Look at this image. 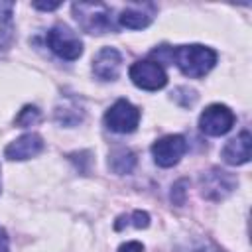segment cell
Returning a JSON list of instances; mask_svg holds the SVG:
<instances>
[{"label":"cell","instance_id":"21","mask_svg":"<svg viewBox=\"0 0 252 252\" xmlns=\"http://www.w3.org/2000/svg\"><path fill=\"white\" fill-rule=\"evenodd\" d=\"M32 6H33V8H37V10H45V12H51V10H57L61 4H59V2H33Z\"/></svg>","mask_w":252,"mask_h":252},{"label":"cell","instance_id":"12","mask_svg":"<svg viewBox=\"0 0 252 252\" xmlns=\"http://www.w3.org/2000/svg\"><path fill=\"white\" fill-rule=\"evenodd\" d=\"M250 144H252V136L248 130H242L236 138L228 140L220 152V158L228 163V165H242L250 159Z\"/></svg>","mask_w":252,"mask_h":252},{"label":"cell","instance_id":"14","mask_svg":"<svg viewBox=\"0 0 252 252\" xmlns=\"http://www.w3.org/2000/svg\"><path fill=\"white\" fill-rule=\"evenodd\" d=\"M53 116H55V120H57L59 124H63V126H77V124L85 118V110H83V106H81L77 100L67 98V100H63L61 104L55 106Z\"/></svg>","mask_w":252,"mask_h":252},{"label":"cell","instance_id":"20","mask_svg":"<svg viewBox=\"0 0 252 252\" xmlns=\"http://www.w3.org/2000/svg\"><path fill=\"white\" fill-rule=\"evenodd\" d=\"M14 12V2H0V22H10Z\"/></svg>","mask_w":252,"mask_h":252},{"label":"cell","instance_id":"18","mask_svg":"<svg viewBox=\"0 0 252 252\" xmlns=\"http://www.w3.org/2000/svg\"><path fill=\"white\" fill-rule=\"evenodd\" d=\"M187 179H179L173 187H171V201L175 203V205H183L185 203V195H187Z\"/></svg>","mask_w":252,"mask_h":252},{"label":"cell","instance_id":"6","mask_svg":"<svg viewBox=\"0 0 252 252\" xmlns=\"http://www.w3.org/2000/svg\"><path fill=\"white\" fill-rule=\"evenodd\" d=\"M234 112L220 102L209 104L199 116V128L207 136H222L234 126Z\"/></svg>","mask_w":252,"mask_h":252},{"label":"cell","instance_id":"17","mask_svg":"<svg viewBox=\"0 0 252 252\" xmlns=\"http://www.w3.org/2000/svg\"><path fill=\"white\" fill-rule=\"evenodd\" d=\"M173 100L175 102H179L181 106H193V102L197 100V93L193 91V89H187V87H179V89H175L173 93Z\"/></svg>","mask_w":252,"mask_h":252},{"label":"cell","instance_id":"10","mask_svg":"<svg viewBox=\"0 0 252 252\" xmlns=\"http://www.w3.org/2000/svg\"><path fill=\"white\" fill-rule=\"evenodd\" d=\"M156 4L152 2H144V4H130L126 6L120 16H118V24L122 28H128V30H144L148 28L154 18H156Z\"/></svg>","mask_w":252,"mask_h":252},{"label":"cell","instance_id":"13","mask_svg":"<svg viewBox=\"0 0 252 252\" xmlns=\"http://www.w3.org/2000/svg\"><path fill=\"white\" fill-rule=\"evenodd\" d=\"M136 167V154L130 148H114L108 154V169L116 175L132 173Z\"/></svg>","mask_w":252,"mask_h":252},{"label":"cell","instance_id":"4","mask_svg":"<svg viewBox=\"0 0 252 252\" xmlns=\"http://www.w3.org/2000/svg\"><path fill=\"white\" fill-rule=\"evenodd\" d=\"M199 187H201V195L205 199L222 201L238 187V179L230 171H224L220 167H211V169L201 173Z\"/></svg>","mask_w":252,"mask_h":252},{"label":"cell","instance_id":"24","mask_svg":"<svg viewBox=\"0 0 252 252\" xmlns=\"http://www.w3.org/2000/svg\"><path fill=\"white\" fill-rule=\"evenodd\" d=\"M0 189H2V179H0Z\"/></svg>","mask_w":252,"mask_h":252},{"label":"cell","instance_id":"23","mask_svg":"<svg viewBox=\"0 0 252 252\" xmlns=\"http://www.w3.org/2000/svg\"><path fill=\"white\" fill-rule=\"evenodd\" d=\"M201 252H220V250H217V248H211V250H201Z\"/></svg>","mask_w":252,"mask_h":252},{"label":"cell","instance_id":"8","mask_svg":"<svg viewBox=\"0 0 252 252\" xmlns=\"http://www.w3.org/2000/svg\"><path fill=\"white\" fill-rule=\"evenodd\" d=\"M187 152V142L181 134H167L154 142L152 156L159 167H173Z\"/></svg>","mask_w":252,"mask_h":252},{"label":"cell","instance_id":"1","mask_svg":"<svg viewBox=\"0 0 252 252\" xmlns=\"http://www.w3.org/2000/svg\"><path fill=\"white\" fill-rule=\"evenodd\" d=\"M169 59L179 67V71L189 79H201L205 77L217 63V51L201 45H177L169 49Z\"/></svg>","mask_w":252,"mask_h":252},{"label":"cell","instance_id":"16","mask_svg":"<svg viewBox=\"0 0 252 252\" xmlns=\"http://www.w3.org/2000/svg\"><path fill=\"white\" fill-rule=\"evenodd\" d=\"M39 118H41V114H39L37 106L26 104V106L20 110V114L16 116V124H18V126H32V124L39 122Z\"/></svg>","mask_w":252,"mask_h":252},{"label":"cell","instance_id":"2","mask_svg":"<svg viewBox=\"0 0 252 252\" xmlns=\"http://www.w3.org/2000/svg\"><path fill=\"white\" fill-rule=\"evenodd\" d=\"M79 28L87 33H106L114 32L112 10L102 2H75L71 6Z\"/></svg>","mask_w":252,"mask_h":252},{"label":"cell","instance_id":"3","mask_svg":"<svg viewBox=\"0 0 252 252\" xmlns=\"http://www.w3.org/2000/svg\"><path fill=\"white\" fill-rule=\"evenodd\" d=\"M47 47L61 59L75 61L83 53V41L67 24H55L45 35Z\"/></svg>","mask_w":252,"mask_h":252},{"label":"cell","instance_id":"9","mask_svg":"<svg viewBox=\"0 0 252 252\" xmlns=\"http://www.w3.org/2000/svg\"><path fill=\"white\" fill-rule=\"evenodd\" d=\"M45 148V142L39 134L35 132H28L20 138H16L14 142H10L4 150V156L10 161H24L30 158H35L37 154H41Z\"/></svg>","mask_w":252,"mask_h":252},{"label":"cell","instance_id":"11","mask_svg":"<svg viewBox=\"0 0 252 252\" xmlns=\"http://www.w3.org/2000/svg\"><path fill=\"white\" fill-rule=\"evenodd\" d=\"M122 67V55L114 47H102L93 59V73L100 81H116Z\"/></svg>","mask_w":252,"mask_h":252},{"label":"cell","instance_id":"19","mask_svg":"<svg viewBox=\"0 0 252 252\" xmlns=\"http://www.w3.org/2000/svg\"><path fill=\"white\" fill-rule=\"evenodd\" d=\"M118 252H144V244L138 240H128L118 246Z\"/></svg>","mask_w":252,"mask_h":252},{"label":"cell","instance_id":"15","mask_svg":"<svg viewBox=\"0 0 252 252\" xmlns=\"http://www.w3.org/2000/svg\"><path fill=\"white\" fill-rule=\"evenodd\" d=\"M128 224H132V226H136V228H148V226H150V215H148L146 211H132L128 217H126V215L118 217L116 222H114V228H116V230H122V228L128 226Z\"/></svg>","mask_w":252,"mask_h":252},{"label":"cell","instance_id":"22","mask_svg":"<svg viewBox=\"0 0 252 252\" xmlns=\"http://www.w3.org/2000/svg\"><path fill=\"white\" fill-rule=\"evenodd\" d=\"M0 252H10V242H8V234L6 230L0 226Z\"/></svg>","mask_w":252,"mask_h":252},{"label":"cell","instance_id":"5","mask_svg":"<svg viewBox=\"0 0 252 252\" xmlns=\"http://www.w3.org/2000/svg\"><path fill=\"white\" fill-rule=\"evenodd\" d=\"M140 122V110L126 98L116 100L104 114V124L108 130L116 134H130L138 128Z\"/></svg>","mask_w":252,"mask_h":252},{"label":"cell","instance_id":"7","mask_svg":"<svg viewBox=\"0 0 252 252\" xmlns=\"http://www.w3.org/2000/svg\"><path fill=\"white\" fill-rule=\"evenodd\" d=\"M130 81L144 91H158L163 89L167 83V73L158 61H136L128 69Z\"/></svg>","mask_w":252,"mask_h":252}]
</instances>
